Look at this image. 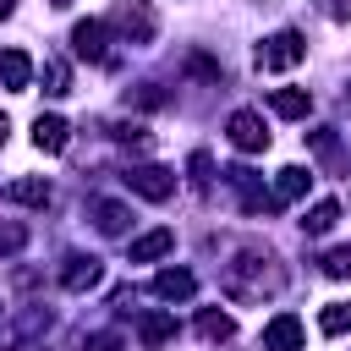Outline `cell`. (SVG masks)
I'll return each instance as SVG.
<instances>
[{
	"label": "cell",
	"mask_w": 351,
	"mask_h": 351,
	"mask_svg": "<svg viewBox=\"0 0 351 351\" xmlns=\"http://www.w3.org/2000/svg\"><path fill=\"white\" fill-rule=\"evenodd\" d=\"M285 285V274L274 269L269 252H236V263H225V296L230 302H263Z\"/></svg>",
	"instance_id": "6da1fadb"
},
{
	"label": "cell",
	"mask_w": 351,
	"mask_h": 351,
	"mask_svg": "<svg viewBox=\"0 0 351 351\" xmlns=\"http://www.w3.org/2000/svg\"><path fill=\"white\" fill-rule=\"evenodd\" d=\"M302 60H307V38L296 27H280V33H269L258 44V71H291Z\"/></svg>",
	"instance_id": "7a4b0ae2"
},
{
	"label": "cell",
	"mask_w": 351,
	"mask_h": 351,
	"mask_svg": "<svg viewBox=\"0 0 351 351\" xmlns=\"http://www.w3.org/2000/svg\"><path fill=\"white\" fill-rule=\"evenodd\" d=\"M126 186L137 197H148V203H165L176 192V170H165V165H132L126 170Z\"/></svg>",
	"instance_id": "3957f363"
},
{
	"label": "cell",
	"mask_w": 351,
	"mask_h": 351,
	"mask_svg": "<svg viewBox=\"0 0 351 351\" xmlns=\"http://www.w3.org/2000/svg\"><path fill=\"white\" fill-rule=\"evenodd\" d=\"M115 27H121V38H126V44H154V33H159V22H154V11H148L143 0H121Z\"/></svg>",
	"instance_id": "277c9868"
},
{
	"label": "cell",
	"mask_w": 351,
	"mask_h": 351,
	"mask_svg": "<svg viewBox=\"0 0 351 351\" xmlns=\"http://www.w3.org/2000/svg\"><path fill=\"white\" fill-rule=\"evenodd\" d=\"M225 132H230V143H236L241 154H263V148H269V132H263V115H258V110H236V115L225 121Z\"/></svg>",
	"instance_id": "5b68a950"
},
{
	"label": "cell",
	"mask_w": 351,
	"mask_h": 351,
	"mask_svg": "<svg viewBox=\"0 0 351 351\" xmlns=\"http://www.w3.org/2000/svg\"><path fill=\"white\" fill-rule=\"evenodd\" d=\"M263 351H302V318L296 313H280L263 324Z\"/></svg>",
	"instance_id": "8992f818"
},
{
	"label": "cell",
	"mask_w": 351,
	"mask_h": 351,
	"mask_svg": "<svg viewBox=\"0 0 351 351\" xmlns=\"http://www.w3.org/2000/svg\"><path fill=\"white\" fill-rule=\"evenodd\" d=\"M88 214H93V225H99L104 236H126V225H132V208H126V203H115V197H93V203H88Z\"/></svg>",
	"instance_id": "52a82bcc"
},
{
	"label": "cell",
	"mask_w": 351,
	"mask_h": 351,
	"mask_svg": "<svg viewBox=\"0 0 351 351\" xmlns=\"http://www.w3.org/2000/svg\"><path fill=\"white\" fill-rule=\"evenodd\" d=\"M99 280H104V263H99V258H66V269H60V285L77 291V296L93 291Z\"/></svg>",
	"instance_id": "ba28073f"
},
{
	"label": "cell",
	"mask_w": 351,
	"mask_h": 351,
	"mask_svg": "<svg viewBox=\"0 0 351 351\" xmlns=\"http://www.w3.org/2000/svg\"><path fill=\"white\" fill-rule=\"evenodd\" d=\"M27 82H33V60H27V49H0V88L27 93Z\"/></svg>",
	"instance_id": "9c48e42d"
},
{
	"label": "cell",
	"mask_w": 351,
	"mask_h": 351,
	"mask_svg": "<svg viewBox=\"0 0 351 351\" xmlns=\"http://www.w3.org/2000/svg\"><path fill=\"white\" fill-rule=\"evenodd\" d=\"M104 38H110V22H77L71 27V49L82 60H104Z\"/></svg>",
	"instance_id": "30bf717a"
},
{
	"label": "cell",
	"mask_w": 351,
	"mask_h": 351,
	"mask_svg": "<svg viewBox=\"0 0 351 351\" xmlns=\"http://www.w3.org/2000/svg\"><path fill=\"white\" fill-rule=\"evenodd\" d=\"M197 291V274L192 269H159L154 274V296H165V302H186Z\"/></svg>",
	"instance_id": "8fae6325"
},
{
	"label": "cell",
	"mask_w": 351,
	"mask_h": 351,
	"mask_svg": "<svg viewBox=\"0 0 351 351\" xmlns=\"http://www.w3.org/2000/svg\"><path fill=\"white\" fill-rule=\"evenodd\" d=\"M66 137H71V126H66L60 115H38V121H33V148H38V154H60Z\"/></svg>",
	"instance_id": "7c38bea8"
},
{
	"label": "cell",
	"mask_w": 351,
	"mask_h": 351,
	"mask_svg": "<svg viewBox=\"0 0 351 351\" xmlns=\"http://www.w3.org/2000/svg\"><path fill=\"white\" fill-rule=\"evenodd\" d=\"M5 197L22 203V208H49V181H44V176H16V181L5 186Z\"/></svg>",
	"instance_id": "4fadbf2b"
},
{
	"label": "cell",
	"mask_w": 351,
	"mask_h": 351,
	"mask_svg": "<svg viewBox=\"0 0 351 351\" xmlns=\"http://www.w3.org/2000/svg\"><path fill=\"white\" fill-rule=\"evenodd\" d=\"M170 335H176V318H170V313H143V318H137V340H143V351H165Z\"/></svg>",
	"instance_id": "5bb4252c"
},
{
	"label": "cell",
	"mask_w": 351,
	"mask_h": 351,
	"mask_svg": "<svg viewBox=\"0 0 351 351\" xmlns=\"http://www.w3.org/2000/svg\"><path fill=\"white\" fill-rule=\"evenodd\" d=\"M269 110L285 115V121H302V115L313 110V93H307V88H274V93H269Z\"/></svg>",
	"instance_id": "9a60e30c"
},
{
	"label": "cell",
	"mask_w": 351,
	"mask_h": 351,
	"mask_svg": "<svg viewBox=\"0 0 351 351\" xmlns=\"http://www.w3.org/2000/svg\"><path fill=\"white\" fill-rule=\"evenodd\" d=\"M170 247H176V230H165V225H159V230L137 236V241H132L126 252H132V263H154V258H165Z\"/></svg>",
	"instance_id": "2e32d148"
},
{
	"label": "cell",
	"mask_w": 351,
	"mask_h": 351,
	"mask_svg": "<svg viewBox=\"0 0 351 351\" xmlns=\"http://www.w3.org/2000/svg\"><path fill=\"white\" fill-rule=\"evenodd\" d=\"M307 181H313V176H307L302 165H285V170L274 176V197H280V203H296V197H307Z\"/></svg>",
	"instance_id": "e0dca14e"
},
{
	"label": "cell",
	"mask_w": 351,
	"mask_h": 351,
	"mask_svg": "<svg viewBox=\"0 0 351 351\" xmlns=\"http://www.w3.org/2000/svg\"><path fill=\"white\" fill-rule=\"evenodd\" d=\"M197 335H203V340H230V335H236V318L219 313V307H203V313H197Z\"/></svg>",
	"instance_id": "ac0fdd59"
},
{
	"label": "cell",
	"mask_w": 351,
	"mask_h": 351,
	"mask_svg": "<svg viewBox=\"0 0 351 351\" xmlns=\"http://www.w3.org/2000/svg\"><path fill=\"white\" fill-rule=\"evenodd\" d=\"M38 77H44V93H49V99H60V93H71V66H66L60 55H49Z\"/></svg>",
	"instance_id": "d6986e66"
},
{
	"label": "cell",
	"mask_w": 351,
	"mask_h": 351,
	"mask_svg": "<svg viewBox=\"0 0 351 351\" xmlns=\"http://www.w3.org/2000/svg\"><path fill=\"white\" fill-rule=\"evenodd\" d=\"M335 225H340V203H313V208H307V219H302V230H307V236H329Z\"/></svg>",
	"instance_id": "ffe728a7"
},
{
	"label": "cell",
	"mask_w": 351,
	"mask_h": 351,
	"mask_svg": "<svg viewBox=\"0 0 351 351\" xmlns=\"http://www.w3.org/2000/svg\"><path fill=\"white\" fill-rule=\"evenodd\" d=\"M318 329H324V335H346V329H351V307H346V302H329V307L318 313Z\"/></svg>",
	"instance_id": "44dd1931"
},
{
	"label": "cell",
	"mask_w": 351,
	"mask_h": 351,
	"mask_svg": "<svg viewBox=\"0 0 351 351\" xmlns=\"http://www.w3.org/2000/svg\"><path fill=\"white\" fill-rule=\"evenodd\" d=\"M126 104H137V110H159L165 93H159L154 82H137V88H126Z\"/></svg>",
	"instance_id": "7402d4cb"
},
{
	"label": "cell",
	"mask_w": 351,
	"mask_h": 351,
	"mask_svg": "<svg viewBox=\"0 0 351 351\" xmlns=\"http://www.w3.org/2000/svg\"><path fill=\"white\" fill-rule=\"evenodd\" d=\"M186 170H192V186H197V192H203V186H208V181H214V159H208V154H203V148H197V154H192V159H186Z\"/></svg>",
	"instance_id": "603a6c76"
},
{
	"label": "cell",
	"mask_w": 351,
	"mask_h": 351,
	"mask_svg": "<svg viewBox=\"0 0 351 351\" xmlns=\"http://www.w3.org/2000/svg\"><path fill=\"white\" fill-rule=\"evenodd\" d=\"M307 143H313V154H324L329 165H340V143H335V132H313Z\"/></svg>",
	"instance_id": "cb8c5ba5"
},
{
	"label": "cell",
	"mask_w": 351,
	"mask_h": 351,
	"mask_svg": "<svg viewBox=\"0 0 351 351\" xmlns=\"http://www.w3.org/2000/svg\"><path fill=\"white\" fill-rule=\"evenodd\" d=\"M324 274H329V280H346V274H351V252H329V258H324Z\"/></svg>",
	"instance_id": "d4e9b609"
},
{
	"label": "cell",
	"mask_w": 351,
	"mask_h": 351,
	"mask_svg": "<svg viewBox=\"0 0 351 351\" xmlns=\"http://www.w3.org/2000/svg\"><path fill=\"white\" fill-rule=\"evenodd\" d=\"M27 241V225H0V252H16Z\"/></svg>",
	"instance_id": "484cf974"
},
{
	"label": "cell",
	"mask_w": 351,
	"mask_h": 351,
	"mask_svg": "<svg viewBox=\"0 0 351 351\" xmlns=\"http://www.w3.org/2000/svg\"><path fill=\"white\" fill-rule=\"evenodd\" d=\"M115 137H121V143H132V148H148V143H154V137H148V126H121Z\"/></svg>",
	"instance_id": "4316f807"
},
{
	"label": "cell",
	"mask_w": 351,
	"mask_h": 351,
	"mask_svg": "<svg viewBox=\"0 0 351 351\" xmlns=\"http://www.w3.org/2000/svg\"><path fill=\"white\" fill-rule=\"evenodd\" d=\"M121 346H126L121 335H88V346H82V351H121Z\"/></svg>",
	"instance_id": "83f0119b"
},
{
	"label": "cell",
	"mask_w": 351,
	"mask_h": 351,
	"mask_svg": "<svg viewBox=\"0 0 351 351\" xmlns=\"http://www.w3.org/2000/svg\"><path fill=\"white\" fill-rule=\"evenodd\" d=\"M329 16L335 22H351V0H329Z\"/></svg>",
	"instance_id": "f1b7e54d"
},
{
	"label": "cell",
	"mask_w": 351,
	"mask_h": 351,
	"mask_svg": "<svg viewBox=\"0 0 351 351\" xmlns=\"http://www.w3.org/2000/svg\"><path fill=\"white\" fill-rule=\"evenodd\" d=\"M11 11H16V0H0V22H5V16H11Z\"/></svg>",
	"instance_id": "f546056e"
},
{
	"label": "cell",
	"mask_w": 351,
	"mask_h": 351,
	"mask_svg": "<svg viewBox=\"0 0 351 351\" xmlns=\"http://www.w3.org/2000/svg\"><path fill=\"white\" fill-rule=\"evenodd\" d=\"M0 143H5V115H0Z\"/></svg>",
	"instance_id": "4dcf8cb0"
},
{
	"label": "cell",
	"mask_w": 351,
	"mask_h": 351,
	"mask_svg": "<svg viewBox=\"0 0 351 351\" xmlns=\"http://www.w3.org/2000/svg\"><path fill=\"white\" fill-rule=\"evenodd\" d=\"M55 5H66V0H55Z\"/></svg>",
	"instance_id": "1f68e13d"
}]
</instances>
